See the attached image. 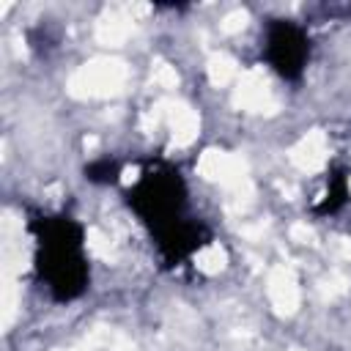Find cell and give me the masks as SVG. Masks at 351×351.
I'll return each mask as SVG.
<instances>
[{"label":"cell","mask_w":351,"mask_h":351,"mask_svg":"<svg viewBox=\"0 0 351 351\" xmlns=\"http://www.w3.org/2000/svg\"><path fill=\"white\" fill-rule=\"evenodd\" d=\"M129 206L151 228L167 263H178L206 244L203 228L186 211V186L176 167L156 162L143 170L129 189Z\"/></svg>","instance_id":"obj_1"},{"label":"cell","mask_w":351,"mask_h":351,"mask_svg":"<svg viewBox=\"0 0 351 351\" xmlns=\"http://www.w3.org/2000/svg\"><path fill=\"white\" fill-rule=\"evenodd\" d=\"M36 269L55 299H74L88 285L85 230L71 217H41L36 225Z\"/></svg>","instance_id":"obj_2"},{"label":"cell","mask_w":351,"mask_h":351,"mask_svg":"<svg viewBox=\"0 0 351 351\" xmlns=\"http://www.w3.org/2000/svg\"><path fill=\"white\" fill-rule=\"evenodd\" d=\"M266 63L282 80H299L310 60V36L291 19H269L263 38Z\"/></svg>","instance_id":"obj_3"}]
</instances>
